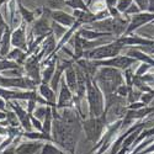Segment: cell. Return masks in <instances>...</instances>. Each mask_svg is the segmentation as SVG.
<instances>
[{"label":"cell","instance_id":"10","mask_svg":"<svg viewBox=\"0 0 154 154\" xmlns=\"http://www.w3.org/2000/svg\"><path fill=\"white\" fill-rule=\"evenodd\" d=\"M132 63L131 59H128L126 57H119V58H113L110 60H102L97 62L95 64H101V66H111V67H119V68H126L127 66H130Z\"/></svg>","mask_w":154,"mask_h":154},{"label":"cell","instance_id":"23","mask_svg":"<svg viewBox=\"0 0 154 154\" xmlns=\"http://www.w3.org/2000/svg\"><path fill=\"white\" fill-rule=\"evenodd\" d=\"M46 112H47V109H46V107L36 109V110H35V116H36L37 119H42L43 116H46Z\"/></svg>","mask_w":154,"mask_h":154},{"label":"cell","instance_id":"5","mask_svg":"<svg viewBox=\"0 0 154 154\" xmlns=\"http://www.w3.org/2000/svg\"><path fill=\"white\" fill-rule=\"evenodd\" d=\"M6 104L12 109V111H14L16 113V116L20 121V125L22 126L23 130H26V132H31L32 130V123H31V116L30 113L25 111L17 102H15V100H10V101H6Z\"/></svg>","mask_w":154,"mask_h":154},{"label":"cell","instance_id":"15","mask_svg":"<svg viewBox=\"0 0 154 154\" xmlns=\"http://www.w3.org/2000/svg\"><path fill=\"white\" fill-rule=\"evenodd\" d=\"M53 17H54V20H57V21H59L64 25H67V26L68 25H72L73 21H74V19L72 16H68L67 14H63V12H54Z\"/></svg>","mask_w":154,"mask_h":154},{"label":"cell","instance_id":"18","mask_svg":"<svg viewBox=\"0 0 154 154\" xmlns=\"http://www.w3.org/2000/svg\"><path fill=\"white\" fill-rule=\"evenodd\" d=\"M47 30H48V27H47V23H46L45 21L37 22V25L35 26V32H36L37 35H45Z\"/></svg>","mask_w":154,"mask_h":154},{"label":"cell","instance_id":"3","mask_svg":"<svg viewBox=\"0 0 154 154\" xmlns=\"http://www.w3.org/2000/svg\"><path fill=\"white\" fill-rule=\"evenodd\" d=\"M96 79L106 94L112 93L116 89V84L121 82L120 73L111 68H101L97 73Z\"/></svg>","mask_w":154,"mask_h":154},{"label":"cell","instance_id":"2","mask_svg":"<svg viewBox=\"0 0 154 154\" xmlns=\"http://www.w3.org/2000/svg\"><path fill=\"white\" fill-rule=\"evenodd\" d=\"M106 122V112H104L100 117H94L84 122V131L86 134L88 140L93 143H96L102 137V131H104Z\"/></svg>","mask_w":154,"mask_h":154},{"label":"cell","instance_id":"9","mask_svg":"<svg viewBox=\"0 0 154 154\" xmlns=\"http://www.w3.org/2000/svg\"><path fill=\"white\" fill-rule=\"evenodd\" d=\"M70 101H72V94H70V89L66 84V82H62V89H60V96L57 107H64V106H70Z\"/></svg>","mask_w":154,"mask_h":154},{"label":"cell","instance_id":"11","mask_svg":"<svg viewBox=\"0 0 154 154\" xmlns=\"http://www.w3.org/2000/svg\"><path fill=\"white\" fill-rule=\"evenodd\" d=\"M66 80H67V85L70 90L76 91V88H78V83H76V73L75 70L69 67L66 72Z\"/></svg>","mask_w":154,"mask_h":154},{"label":"cell","instance_id":"20","mask_svg":"<svg viewBox=\"0 0 154 154\" xmlns=\"http://www.w3.org/2000/svg\"><path fill=\"white\" fill-rule=\"evenodd\" d=\"M84 37H86V38H96V37H99V36H107V35H104V33H96V32H90V31H82L80 32Z\"/></svg>","mask_w":154,"mask_h":154},{"label":"cell","instance_id":"21","mask_svg":"<svg viewBox=\"0 0 154 154\" xmlns=\"http://www.w3.org/2000/svg\"><path fill=\"white\" fill-rule=\"evenodd\" d=\"M20 11H21V14L23 15V19L26 20L27 22L32 21V19H33V17H32V14H30V12H29L27 10H25V8H23L21 4H20Z\"/></svg>","mask_w":154,"mask_h":154},{"label":"cell","instance_id":"16","mask_svg":"<svg viewBox=\"0 0 154 154\" xmlns=\"http://www.w3.org/2000/svg\"><path fill=\"white\" fill-rule=\"evenodd\" d=\"M5 115H6V119H5V120H6V122H8L9 126H11V127H17V126L20 125V121H19L16 113H15L14 111H6Z\"/></svg>","mask_w":154,"mask_h":154},{"label":"cell","instance_id":"1","mask_svg":"<svg viewBox=\"0 0 154 154\" xmlns=\"http://www.w3.org/2000/svg\"><path fill=\"white\" fill-rule=\"evenodd\" d=\"M86 89H88V101H89V107H90V116L100 117L104 111V105H102V95L96 86L95 82L86 79Z\"/></svg>","mask_w":154,"mask_h":154},{"label":"cell","instance_id":"4","mask_svg":"<svg viewBox=\"0 0 154 154\" xmlns=\"http://www.w3.org/2000/svg\"><path fill=\"white\" fill-rule=\"evenodd\" d=\"M121 49V45L120 43H111L100 48H95L90 52L86 53V57L91 58V59H102V58H109V57H113L116 56Z\"/></svg>","mask_w":154,"mask_h":154},{"label":"cell","instance_id":"19","mask_svg":"<svg viewBox=\"0 0 154 154\" xmlns=\"http://www.w3.org/2000/svg\"><path fill=\"white\" fill-rule=\"evenodd\" d=\"M9 29V26L6 25V22L4 21V17L2 15V10H0V38L3 37V35L5 33V31Z\"/></svg>","mask_w":154,"mask_h":154},{"label":"cell","instance_id":"6","mask_svg":"<svg viewBox=\"0 0 154 154\" xmlns=\"http://www.w3.org/2000/svg\"><path fill=\"white\" fill-rule=\"evenodd\" d=\"M11 46L20 49H26V36H25V26L16 29L11 33Z\"/></svg>","mask_w":154,"mask_h":154},{"label":"cell","instance_id":"13","mask_svg":"<svg viewBox=\"0 0 154 154\" xmlns=\"http://www.w3.org/2000/svg\"><path fill=\"white\" fill-rule=\"evenodd\" d=\"M40 91H41V95L43 97H46V101H49L52 102L54 100V93H53V89L48 86V84L43 83L41 86H40Z\"/></svg>","mask_w":154,"mask_h":154},{"label":"cell","instance_id":"24","mask_svg":"<svg viewBox=\"0 0 154 154\" xmlns=\"http://www.w3.org/2000/svg\"><path fill=\"white\" fill-rule=\"evenodd\" d=\"M6 100H4L3 97H0V111L2 112H6L8 110H6V102H5Z\"/></svg>","mask_w":154,"mask_h":154},{"label":"cell","instance_id":"7","mask_svg":"<svg viewBox=\"0 0 154 154\" xmlns=\"http://www.w3.org/2000/svg\"><path fill=\"white\" fill-rule=\"evenodd\" d=\"M42 146L43 144H41L40 142H36V140L25 142L16 147L15 154H36L37 150H40L42 148Z\"/></svg>","mask_w":154,"mask_h":154},{"label":"cell","instance_id":"8","mask_svg":"<svg viewBox=\"0 0 154 154\" xmlns=\"http://www.w3.org/2000/svg\"><path fill=\"white\" fill-rule=\"evenodd\" d=\"M10 47H11V31L8 29L3 37L0 38V57L6 58L10 53Z\"/></svg>","mask_w":154,"mask_h":154},{"label":"cell","instance_id":"17","mask_svg":"<svg viewBox=\"0 0 154 154\" xmlns=\"http://www.w3.org/2000/svg\"><path fill=\"white\" fill-rule=\"evenodd\" d=\"M40 154H64V153H63L62 150H59L56 146L47 143V144H43V146H42Z\"/></svg>","mask_w":154,"mask_h":154},{"label":"cell","instance_id":"14","mask_svg":"<svg viewBox=\"0 0 154 154\" xmlns=\"http://www.w3.org/2000/svg\"><path fill=\"white\" fill-rule=\"evenodd\" d=\"M26 57L23 53H22V49H20V48H14L12 51H10V53L8 54V59H10V60H14V62H16L17 64L19 63H21L22 60H23V58Z\"/></svg>","mask_w":154,"mask_h":154},{"label":"cell","instance_id":"12","mask_svg":"<svg viewBox=\"0 0 154 154\" xmlns=\"http://www.w3.org/2000/svg\"><path fill=\"white\" fill-rule=\"evenodd\" d=\"M20 66L14 62V60H10L8 58H3V59H0V72H9V70H12V69H17Z\"/></svg>","mask_w":154,"mask_h":154},{"label":"cell","instance_id":"22","mask_svg":"<svg viewBox=\"0 0 154 154\" xmlns=\"http://www.w3.org/2000/svg\"><path fill=\"white\" fill-rule=\"evenodd\" d=\"M30 116H31V115H30ZM31 123H32V127H35L37 131H40V132L43 131V125H41V122L38 120H36L33 116H31Z\"/></svg>","mask_w":154,"mask_h":154}]
</instances>
